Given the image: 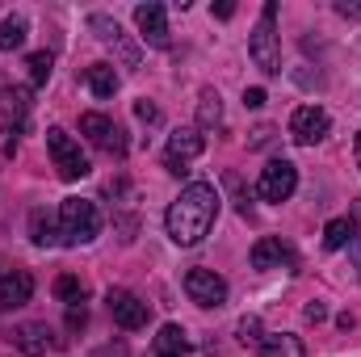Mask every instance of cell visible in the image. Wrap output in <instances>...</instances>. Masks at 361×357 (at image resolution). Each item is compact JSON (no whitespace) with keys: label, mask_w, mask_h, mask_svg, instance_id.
<instances>
[{"label":"cell","mask_w":361,"mask_h":357,"mask_svg":"<svg viewBox=\"0 0 361 357\" xmlns=\"http://www.w3.org/2000/svg\"><path fill=\"white\" fill-rule=\"evenodd\" d=\"M68 324H72V328H85V307H72V311H68Z\"/></svg>","instance_id":"obj_29"},{"label":"cell","mask_w":361,"mask_h":357,"mask_svg":"<svg viewBox=\"0 0 361 357\" xmlns=\"http://www.w3.org/2000/svg\"><path fill=\"white\" fill-rule=\"evenodd\" d=\"M357 169H361V135H357Z\"/></svg>","instance_id":"obj_33"},{"label":"cell","mask_w":361,"mask_h":357,"mask_svg":"<svg viewBox=\"0 0 361 357\" xmlns=\"http://www.w3.org/2000/svg\"><path fill=\"white\" fill-rule=\"evenodd\" d=\"M185 349H189L185 328H180V324H164L160 337H156V357H180Z\"/></svg>","instance_id":"obj_16"},{"label":"cell","mask_w":361,"mask_h":357,"mask_svg":"<svg viewBox=\"0 0 361 357\" xmlns=\"http://www.w3.org/2000/svg\"><path fill=\"white\" fill-rule=\"evenodd\" d=\"M324 315H328L324 303H311V307H307V320H324Z\"/></svg>","instance_id":"obj_32"},{"label":"cell","mask_w":361,"mask_h":357,"mask_svg":"<svg viewBox=\"0 0 361 357\" xmlns=\"http://www.w3.org/2000/svg\"><path fill=\"white\" fill-rule=\"evenodd\" d=\"M328 131H332V118H328V109H319V105H298L294 118H290V135H294V143H302V147H315L319 139H328Z\"/></svg>","instance_id":"obj_5"},{"label":"cell","mask_w":361,"mask_h":357,"mask_svg":"<svg viewBox=\"0 0 361 357\" xmlns=\"http://www.w3.org/2000/svg\"><path fill=\"white\" fill-rule=\"evenodd\" d=\"M30 236H34V244H59V236H55V219L47 214V210H34L30 214Z\"/></svg>","instance_id":"obj_21"},{"label":"cell","mask_w":361,"mask_h":357,"mask_svg":"<svg viewBox=\"0 0 361 357\" xmlns=\"http://www.w3.org/2000/svg\"><path fill=\"white\" fill-rule=\"evenodd\" d=\"M294 269V248L290 244H281L277 236H261L257 244H252V269Z\"/></svg>","instance_id":"obj_11"},{"label":"cell","mask_w":361,"mask_h":357,"mask_svg":"<svg viewBox=\"0 0 361 357\" xmlns=\"http://www.w3.org/2000/svg\"><path fill=\"white\" fill-rule=\"evenodd\" d=\"M89 25L97 30V38H101V42H118V34H122V30H118V21H109V17H101V13H92Z\"/></svg>","instance_id":"obj_25"},{"label":"cell","mask_w":361,"mask_h":357,"mask_svg":"<svg viewBox=\"0 0 361 357\" xmlns=\"http://www.w3.org/2000/svg\"><path fill=\"white\" fill-rule=\"evenodd\" d=\"M244 105L248 109H261L265 105V89H244Z\"/></svg>","instance_id":"obj_27"},{"label":"cell","mask_w":361,"mask_h":357,"mask_svg":"<svg viewBox=\"0 0 361 357\" xmlns=\"http://www.w3.org/2000/svg\"><path fill=\"white\" fill-rule=\"evenodd\" d=\"M97 357H126V345H105Z\"/></svg>","instance_id":"obj_31"},{"label":"cell","mask_w":361,"mask_h":357,"mask_svg":"<svg viewBox=\"0 0 361 357\" xmlns=\"http://www.w3.org/2000/svg\"><path fill=\"white\" fill-rule=\"evenodd\" d=\"M135 114H139L143 122H156V118H160V109H156L152 101H139V105H135Z\"/></svg>","instance_id":"obj_28"},{"label":"cell","mask_w":361,"mask_h":357,"mask_svg":"<svg viewBox=\"0 0 361 357\" xmlns=\"http://www.w3.org/2000/svg\"><path fill=\"white\" fill-rule=\"evenodd\" d=\"M214 214H219V189L210 181H193L180 189V198L169 206L164 214V227H169V240L180 248H193L206 240V231L214 227Z\"/></svg>","instance_id":"obj_1"},{"label":"cell","mask_w":361,"mask_h":357,"mask_svg":"<svg viewBox=\"0 0 361 357\" xmlns=\"http://www.w3.org/2000/svg\"><path fill=\"white\" fill-rule=\"evenodd\" d=\"M273 21H277V4H265L261 8V21H257V30H252V38H248V55H252V63L265 72V76H277L281 72V51H277V30H273Z\"/></svg>","instance_id":"obj_3"},{"label":"cell","mask_w":361,"mask_h":357,"mask_svg":"<svg viewBox=\"0 0 361 357\" xmlns=\"http://www.w3.org/2000/svg\"><path fill=\"white\" fill-rule=\"evenodd\" d=\"M25 68H30V80H34V85H47V80H51V68H55V59H51V51H34Z\"/></svg>","instance_id":"obj_23"},{"label":"cell","mask_w":361,"mask_h":357,"mask_svg":"<svg viewBox=\"0 0 361 357\" xmlns=\"http://www.w3.org/2000/svg\"><path fill=\"white\" fill-rule=\"evenodd\" d=\"M185 294L197 307H223L227 303V282L214 269H189L185 273Z\"/></svg>","instance_id":"obj_8"},{"label":"cell","mask_w":361,"mask_h":357,"mask_svg":"<svg viewBox=\"0 0 361 357\" xmlns=\"http://www.w3.org/2000/svg\"><path fill=\"white\" fill-rule=\"evenodd\" d=\"M294 189H298V169H294L290 160H269V164L261 169L257 193H261L265 202H286Z\"/></svg>","instance_id":"obj_6"},{"label":"cell","mask_w":361,"mask_h":357,"mask_svg":"<svg viewBox=\"0 0 361 357\" xmlns=\"http://www.w3.org/2000/svg\"><path fill=\"white\" fill-rule=\"evenodd\" d=\"M105 307H109L114 324H122L126 332H139L147 324V303L139 294H130V290H109L105 294Z\"/></svg>","instance_id":"obj_9"},{"label":"cell","mask_w":361,"mask_h":357,"mask_svg":"<svg viewBox=\"0 0 361 357\" xmlns=\"http://www.w3.org/2000/svg\"><path fill=\"white\" fill-rule=\"evenodd\" d=\"M261 357H302L307 349H302V341L298 337H290V332H269L261 345Z\"/></svg>","instance_id":"obj_15"},{"label":"cell","mask_w":361,"mask_h":357,"mask_svg":"<svg viewBox=\"0 0 361 357\" xmlns=\"http://www.w3.org/2000/svg\"><path fill=\"white\" fill-rule=\"evenodd\" d=\"M353 236H357V223L353 219H332L328 227H324V248H349L353 244Z\"/></svg>","instance_id":"obj_18"},{"label":"cell","mask_w":361,"mask_h":357,"mask_svg":"<svg viewBox=\"0 0 361 357\" xmlns=\"http://www.w3.org/2000/svg\"><path fill=\"white\" fill-rule=\"evenodd\" d=\"M135 25H139V34H143L147 42H156V47L169 42V13H164V4H156V0L139 4V8H135Z\"/></svg>","instance_id":"obj_12"},{"label":"cell","mask_w":361,"mask_h":357,"mask_svg":"<svg viewBox=\"0 0 361 357\" xmlns=\"http://www.w3.org/2000/svg\"><path fill=\"white\" fill-rule=\"evenodd\" d=\"M17 345H21L25 353H47V328H42V324L17 328Z\"/></svg>","instance_id":"obj_22"},{"label":"cell","mask_w":361,"mask_h":357,"mask_svg":"<svg viewBox=\"0 0 361 357\" xmlns=\"http://www.w3.org/2000/svg\"><path fill=\"white\" fill-rule=\"evenodd\" d=\"M30 294H34V277H30V269H8L4 277H0V307H21V303H30Z\"/></svg>","instance_id":"obj_13"},{"label":"cell","mask_w":361,"mask_h":357,"mask_svg":"<svg viewBox=\"0 0 361 357\" xmlns=\"http://www.w3.org/2000/svg\"><path fill=\"white\" fill-rule=\"evenodd\" d=\"M240 341H244V345H261V341H265L257 315H244V320H240Z\"/></svg>","instance_id":"obj_26"},{"label":"cell","mask_w":361,"mask_h":357,"mask_svg":"<svg viewBox=\"0 0 361 357\" xmlns=\"http://www.w3.org/2000/svg\"><path fill=\"white\" fill-rule=\"evenodd\" d=\"M85 80H89L92 97H114V92H118V72H114V63H92L89 72H85Z\"/></svg>","instance_id":"obj_17"},{"label":"cell","mask_w":361,"mask_h":357,"mask_svg":"<svg viewBox=\"0 0 361 357\" xmlns=\"http://www.w3.org/2000/svg\"><path fill=\"white\" fill-rule=\"evenodd\" d=\"M202 147H206V139H202V131H193V126H185V131H173L169 135V173H185V164L193 160V156H202Z\"/></svg>","instance_id":"obj_10"},{"label":"cell","mask_w":361,"mask_h":357,"mask_svg":"<svg viewBox=\"0 0 361 357\" xmlns=\"http://www.w3.org/2000/svg\"><path fill=\"white\" fill-rule=\"evenodd\" d=\"M55 298L68 303V307H80V303H85V282H80L76 273H59V277H55Z\"/></svg>","instance_id":"obj_19"},{"label":"cell","mask_w":361,"mask_h":357,"mask_svg":"<svg viewBox=\"0 0 361 357\" xmlns=\"http://www.w3.org/2000/svg\"><path fill=\"white\" fill-rule=\"evenodd\" d=\"M80 135H89L92 147H101L109 156H122L126 152V131L114 118H105V114H85L80 118Z\"/></svg>","instance_id":"obj_7"},{"label":"cell","mask_w":361,"mask_h":357,"mask_svg":"<svg viewBox=\"0 0 361 357\" xmlns=\"http://www.w3.org/2000/svg\"><path fill=\"white\" fill-rule=\"evenodd\" d=\"M47 152H51V160H55V169H59V177L63 181H80L89 177V160H85V152H80V143L63 131V126H51L47 131Z\"/></svg>","instance_id":"obj_4"},{"label":"cell","mask_w":361,"mask_h":357,"mask_svg":"<svg viewBox=\"0 0 361 357\" xmlns=\"http://www.w3.org/2000/svg\"><path fill=\"white\" fill-rule=\"evenodd\" d=\"M197 118H202V126H219L223 122V105H219V92H202V105H197Z\"/></svg>","instance_id":"obj_24"},{"label":"cell","mask_w":361,"mask_h":357,"mask_svg":"<svg viewBox=\"0 0 361 357\" xmlns=\"http://www.w3.org/2000/svg\"><path fill=\"white\" fill-rule=\"evenodd\" d=\"M231 13H235V4H231V0H223V4H214V17H223V21H227Z\"/></svg>","instance_id":"obj_30"},{"label":"cell","mask_w":361,"mask_h":357,"mask_svg":"<svg viewBox=\"0 0 361 357\" xmlns=\"http://www.w3.org/2000/svg\"><path fill=\"white\" fill-rule=\"evenodd\" d=\"M25 109H30V92L25 89H0V126L21 122Z\"/></svg>","instance_id":"obj_14"},{"label":"cell","mask_w":361,"mask_h":357,"mask_svg":"<svg viewBox=\"0 0 361 357\" xmlns=\"http://www.w3.org/2000/svg\"><path fill=\"white\" fill-rule=\"evenodd\" d=\"M25 34H30L25 17H4V21H0V51H17V47H25Z\"/></svg>","instance_id":"obj_20"},{"label":"cell","mask_w":361,"mask_h":357,"mask_svg":"<svg viewBox=\"0 0 361 357\" xmlns=\"http://www.w3.org/2000/svg\"><path fill=\"white\" fill-rule=\"evenodd\" d=\"M101 231V214L89 198H63L59 202V240L63 244H89Z\"/></svg>","instance_id":"obj_2"}]
</instances>
